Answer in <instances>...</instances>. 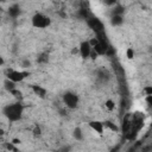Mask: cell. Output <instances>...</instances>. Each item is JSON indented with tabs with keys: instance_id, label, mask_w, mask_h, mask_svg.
<instances>
[{
	"instance_id": "1",
	"label": "cell",
	"mask_w": 152,
	"mask_h": 152,
	"mask_svg": "<svg viewBox=\"0 0 152 152\" xmlns=\"http://www.w3.org/2000/svg\"><path fill=\"white\" fill-rule=\"evenodd\" d=\"M23 113H24V106L21 104V102L17 101V102H13V103H8L6 104L4 108H2V114L4 116L12 121V122H15V121H19L21 118H23Z\"/></svg>"
},
{
	"instance_id": "2",
	"label": "cell",
	"mask_w": 152,
	"mask_h": 152,
	"mask_svg": "<svg viewBox=\"0 0 152 152\" xmlns=\"http://www.w3.org/2000/svg\"><path fill=\"white\" fill-rule=\"evenodd\" d=\"M31 24L36 28H48L51 25V18L42 12H37L32 15Z\"/></svg>"
},
{
	"instance_id": "3",
	"label": "cell",
	"mask_w": 152,
	"mask_h": 152,
	"mask_svg": "<svg viewBox=\"0 0 152 152\" xmlns=\"http://www.w3.org/2000/svg\"><path fill=\"white\" fill-rule=\"evenodd\" d=\"M62 100H63V103L65 104V107L69 108V109L77 108L78 103H80V96L75 91H72V90H66L63 94Z\"/></svg>"
},
{
	"instance_id": "4",
	"label": "cell",
	"mask_w": 152,
	"mask_h": 152,
	"mask_svg": "<svg viewBox=\"0 0 152 152\" xmlns=\"http://www.w3.org/2000/svg\"><path fill=\"white\" fill-rule=\"evenodd\" d=\"M30 75L28 71L26 70H17V69H8L6 71V78H10L12 81H14L15 83L24 81L27 76Z\"/></svg>"
},
{
	"instance_id": "5",
	"label": "cell",
	"mask_w": 152,
	"mask_h": 152,
	"mask_svg": "<svg viewBox=\"0 0 152 152\" xmlns=\"http://www.w3.org/2000/svg\"><path fill=\"white\" fill-rule=\"evenodd\" d=\"M87 24L89 26V28H91L96 34L104 32V24L102 23L101 19L96 18V17H89L87 19Z\"/></svg>"
},
{
	"instance_id": "6",
	"label": "cell",
	"mask_w": 152,
	"mask_h": 152,
	"mask_svg": "<svg viewBox=\"0 0 152 152\" xmlns=\"http://www.w3.org/2000/svg\"><path fill=\"white\" fill-rule=\"evenodd\" d=\"M93 51V46L90 44L89 40H83L81 42V44L78 45V53L81 55V57L83 59H87V58H90V53Z\"/></svg>"
},
{
	"instance_id": "7",
	"label": "cell",
	"mask_w": 152,
	"mask_h": 152,
	"mask_svg": "<svg viewBox=\"0 0 152 152\" xmlns=\"http://www.w3.org/2000/svg\"><path fill=\"white\" fill-rule=\"evenodd\" d=\"M89 127H90V128H91V129H93L95 133H97L99 135L103 134L104 128H106L104 122L99 121V120H93V121H90V122H89Z\"/></svg>"
},
{
	"instance_id": "8",
	"label": "cell",
	"mask_w": 152,
	"mask_h": 152,
	"mask_svg": "<svg viewBox=\"0 0 152 152\" xmlns=\"http://www.w3.org/2000/svg\"><path fill=\"white\" fill-rule=\"evenodd\" d=\"M7 14H8V17H11L12 19H15V18H18V17L21 14V7H20L18 4H12V5L8 7V10H7Z\"/></svg>"
},
{
	"instance_id": "9",
	"label": "cell",
	"mask_w": 152,
	"mask_h": 152,
	"mask_svg": "<svg viewBox=\"0 0 152 152\" xmlns=\"http://www.w3.org/2000/svg\"><path fill=\"white\" fill-rule=\"evenodd\" d=\"M96 78H97V81H100V82H102V83H106V82L109 81L110 74H109V71H108L107 69L101 68V69H99V70L96 71Z\"/></svg>"
},
{
	"instance_id": "10",
	"label": "cell",
	"mask_w": 152,
	"mask_h": 152,
	"mask_svg": "<svg viewBox=\"0 0 152 152\" xmlns=\"http://www.w3.org/2000/svg\"><path fill=\"white\" fill-rule=\"evenodd\" d=\"M125 19H124V15H110V25L112 26H115V27H119L124 24Z\"/></svg>"
},
{
	"instance_id": "11",
	"label": "cell",
	"mask_w": 152,
	"mask_h": 152,
	"mask_svg": "<svg viewBox=\"0 0 152 152\" xmlns=\"http://www.w3.org/2000/svg\"><path fill=\"white\" fill-rule=\"evenodd\" d=\"M4 86H5V89H6L8 93H11L12 90L17 89V83H15L14 81L10 80V78H6V80L4 81Z\"/></svg>"
},
{
	"instance_id": "12",
	"label": "cell",
	"mask_w": 152,
	"mask_h": 152,
	"mask_svg": "<svg viewBox=\"0 0 152 152\" xmlns=\"http://www.w3.org/2000/svg\"><path fill=\"white\" fill-rule=\"evenodd\" d=\"M32 90L39 97H45V95H46V89L40 86H32Z\"/></svg>"
},
{
	"instance_id": "13",
	"label": "cell",
	"mask_w": 152,
	"mask_h": 152,
	"mask_svg": "<svg viewBox=\"0 0 152 152\" xmlns=\"http://www.w3.org/2000/svg\"><path fill=\"white\" fill-rule=\"evenodd\" d=\"M124 13H125V7L120 4H115L113 10H112V15H116V14L118 15H124Z\"/></svg>"
},
{
	"instance_id": "14",
	"label": "cell",
	"mask_w": 152,
	"mask_h": 152,
	"mask_svg": "<svg viewBox=\"0 0 152 152\" xmlns=\"http://www.w3.org/2000/svg\"><path fill=\"white\" fill-rule=\"evenodd\" d=\"M72 137H74V139L77 140V141H82V140H83L84 135H83V132H82L81 127L74 128V131H72Z\"/></svg>"
},
{
	"instance_id": "15",
	"label": "cell",
	"mask_w": 152,
	"mask_h": 152,
	"mask_svg": "<svg viewBox=\"0 0 152 152\" xmlns=\"http://www.w3.org/2000/svg\"><path fill=\"white\" fill-rule=\"evenodd\" d=\"M48 61H49V53H48V52H42V53H39L38 57H37V62L40 63V64L48 63Z\"/></svg>"
},
{
	"instance_id": "16",
	"label": "cell",
	"mask_w": 152,
	"mask_h": 152,
	"mask_svg": "<svg viewBox=\"0 0 152 152\" xmlns=\"http://www.w3.org/2000/svg\"><path fill=\"white\" fill-rule=\"evenodd\" d=\"M77 17L81 18V19H86V20H87V19L89 18L88 12H87V8H83V7L78 8V11H77Z\"/></svg>"
},
{
	"instance_id": "17",
	"label": "cell",
	"mask_w": 152,
	"mask_h": 152,
	"mask_svg": "<svg viewBox=\"0 0 152 152\" xmlns=\"http://www.w3.org/2000/svg\"><path fill=\"white\" fill-rule=\"evenodd\" d=\"M104 108L107 109V110H109V112H112V110H114L115 109V102L113 101V100H107L106 102H104Z\"/></svg>"
},
{
	"instance_id": "18",
	"label": "cell",
	"mask_w": 152,
	"mask_h": 152,
	"mask_svg": "<svg viewBox=\"0 0 152 152\" xmlns=\"http://www.w3.org/2000/svg\"><path fill=\"white\" fill-rule=\"evenodd\" d=\"M32 133H33V135H34V137H39V135L42 134V128H40V126L36 124V125L33 126V129H32Z\"/></svg>"
},
{
	"instance_id": "19",
	"label": "cell",
	"mask_w": 152,
	"mask_h": 152,
	"mask_svg": "<svg viewBox=\"0 0 152 152\" xmlns=\"http://www.w3.org/2000/svg\"><path fill=\"white\" fill-rule=\"evenodd\" d=\"M104 126L110 128L112 131H118V127L115 125H113V122H110V121H104Z\"/></svg>"
},
{
	"instance_id": "20",
	"label": "cell",
	"mask_w": 152,
	"mask_h": 152,
	"mask_svg": "<svg viewBox=\"0 0 152 152\" xmlns=\"http://www.w3.org/2000/svg\"><path fill=\"white\" fill-rule=\"evenodd\" d=\"M126 55H127V58H133V56H134V51H133V49L132 48H128L127 49V51H126Z\"/></svg>"
},
{
	"instance_id": "21",
	"label": "cell",
	"mask_w": 152,
	"mask_h": 152,
	"mask_svg": "<svg viewBox=\"0 0 152 152\" xmlns=\"http://www.w3.org/2000/svg\"><path fill=\"white\" fill-rule=\"evenodd\" d=\"M28 66H31V62H30L28 59H24V61L21 62V68H23V69H26V68H28Z\"/></svg>"
},
{
	"instance_id": "22",
	"label": "cell",
	"mask_w": 152,
	"mask_h": 152,
	"mask_svg": "<svg viewBox=\"0 0 152 152\" xmlns=\"http://www.w3.org/2000/svg\"><path fill=\"white\" fill-rule=\"evenodd\" d=\"M144 91L146 93L147 96H151V95H152V86H147V87H145V88H144Z\"/></svg>"
},
{
	"instance_id": "23",
	"label": "cell",
	"mask_w": 152,
	"mask_h": 152,
	"mask_svg": "<svg viewBox=\"0 0 152 152\" xmlns=\"http://www.w3.org/2000/svg\"><path fill=\"white\" fill-rule=\"evenodd\" d=\"M119 0H103V2L107 5V6H114L115 4H118Z\"/></svg>"
},
{
	"instance_id": "24",
	"label": "cell",
	"mask_w": 152,
	"mask_h": 152,
	"mask_svg": "<svg viewBox=\"0 0 152 152\" xmlns=\"http://www.w3.org/2000/svg\"><path fill=\"white\" fill-rule=\"evenodd\" d=\"M6 148H7V150H10V151H18V148L13 146V142L7 144V145H6Z\"/></svg>"
},
{
	"instance_id": "25",
	"label": "cell",
	"mask_w": 152,
	"mask_h": 152,
	"mask_svg": "<svg viewBox=\"0 0 152 152\" xmlns=\"http://www.w3.org/2000/svg\"><path fill=\"white\" fill-rule=\"evenodd\" d=\"M11 94H12V95H14L15 97H20V96H21V93H20V91H18V89L12 90V91H11Z\"/></svg>"
},
{
	"instance_id": "26",
	"label": "cell",
	"mask_w": 152,
	"mask_h": 152,
	"mask_svg": "<svg viewBox=\"0 0 152 152\" xmlns=\"http://www.w3.org/2000/svg\"><path fill=\"white\" fill-rule=\"evenodd\" d=\"M97 56H99V55L93 50V51H91V53H90V58H91V59H96V58H97Z\"/></svg>"
},
{
	"instance_id": "27",
	"label": "cell",
	"mask_w": 152,
	"mask_h": 152,
	"mask_svg": "<svg viewBox=\"0 0 152 152\" xmlns=\"http://www.w3.org/2000/svg\"><path fill=\"white\" fill-rule=\"evenodd\" d=\"M147 102H148L150 107H152V95L151 96H147Z\"/></svg>"
},
{
	"instance_id": "28",
	"label": "cell",
	"mask_w": 152,
	"mask_h": 152,
	"mask_svg": "<svg viewBox=\"0 0 152 152\" xmlns=\"http://www.w3.org/2000/svg\"><path fill=\"white\" fill-rule=\"evenodd\" d=\"M12 142H13V144H19V142H20V140H18V139H13V140H12Z\"/></svg>"
}]
</instances>
